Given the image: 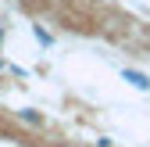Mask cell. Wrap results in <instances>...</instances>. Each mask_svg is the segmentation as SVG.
I'll return each instance as SVG.
<instances>
[{
	"mask_svg": "<svg viewBox=\"0 0 150 147\" xmlns=\"http://www.w3.org/2000/svg\"><path fill=\"white\" fill-rule=\"evenodd\" d=\"M129 79H132V83H136V86H143V90H146V86H150V83H146V79H143V76H136V72H129Z\"/></svg>",
	"mask_w": 150,
	"mask_h": 147,
	"instance_id": "6da1fadb",
	"label": "cell"
}]
</instances>
